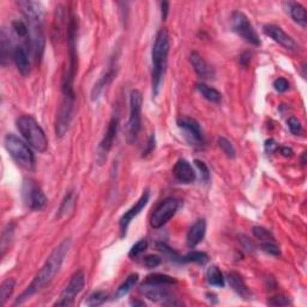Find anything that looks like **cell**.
Instances as JSON below:
<instances>
[{
    "instance_id": "1",
    "label": "cell",
    "mask_w": 307,
    "mask_h": 307,
    "mask_svg": "<svg viewBox=\"0 0 307 307\" xmlns=\"http://www.w3.org/2000/svg\"><path fill=\"white\" fill-rule=\"evenodd\" d=\"M70 240L66 239L63 243H60L58 246L52 251V254L48 256L45 264L42 265V268L39 270V273L36 274L34 280L31 281V283L29 284L23 293H22L18 299L14 302V305H21L24 301H27L28 299H30L32 295L38 293L41 290H43L50 281L54 279V276L59 273V270L63 265L64 259L66 257L68 250H70Z\"/></svg>"
},
{
    "instance_id": "15",
    "label": "cell",
    "mask_w": 307,
    "mask_h": 307,
    "mask_svg": "<svg viewBox=\"0 0 307 307\" xmlns=\"http://www.w3.org/2000/svg\"><path fill=\"white\" fill-rule=\"evenodd\" d=\"M263 31L266 36L272 38L274 41L279 43L284 48L288 50H297L299 48L298 43L295 42V40L292 38L291 35H288L282 28L275 24H265L263 27Z\"/></svg>"
},
{
    "instance_id": "38",
    "label": "cell",
    "mask_w": 307,
    "mask_h": 307,
    "mask_svg": "<svg viewBox=\"0 0 307 307\" xmlns=\"http://www.w3.org/2000/svg\"><path fill=\"white\" fill-rule=\"evenodd\" d=\"M261 248L265 252V254L275 256V257L281 255L280 248L277 247V245L274 243V241H265V243H262Z\"/></svg>"
},
{
    "instance_id": "43",
    "label": "cell",
    "mask_w": 307,
    "mask_h": 307,
    "mask_svg": "<svg viewBox=\"0 0 307 307\" xmlns=\"http://www.w3.org/2000/svg\"><path fill=\"white\" fill-rule=\"evenodd\" d=\"M239 239H240V243H241V245H243V247L245 248V250L248 251V252H254L255 251L256 246H255V244L251 241V239H248V238L245 237V236H240Z\"/></svg>"
},
{
    "instance_id": "32",
    "label": "cell",
    "mask_w": 307,
    "mask_h": 307,
    "mask_svg": "<svg viewBox=\"0 0 307 307\" xmlns=\"http://www.w3.org/2000/svg\"><path fill=\"white\" fill-rule=\"evenodd\" d=\"M107 298H108V295L106 292H103V291L94 292V293L90 294L88 299L85 300V305L86 306H100L107 300Z\"/></svg>"
},
{
    "instance_id": "7",
    "label": "cell",
    "mask_w": 307,
    "mask_h": 307,
    "mask_svg": "<svg viewBox=\"0 0 307 307\" xmlns=\"http://www.w3.org/2000/svg\"><path fill=\"white\" fill-rule=\"evenodd\" d=\"M232 28L233 30L240 36L241 39H244L245 41L251 43L254 46L261 45V40L257 31L255 30L254 25L251 24V22L248 21L247 16L240 11H234L232 13Z\"/></svg>"
},
{
    "instance_id": "40",
    "label": "cell",
    "mask_w": 307,
    "mask_h": 307,
    "mask_svg": "<svg viewBox=\"0 0 307 307\" xmlns=\"http://www.w3.org/2000/svg\"><path fill=\"white\" fill-rule=\"evenodd\" d=\"M194 164H196L197 168L200 169L202 180H203L204 183H208L209 182V178H210V172H209L208 166L205 165L203 161H201V160H194Z\"/></svg>"
},
{
    "instance_id": "42",
    "label": "cell",
    "mask_w": 307,
    "mask_h": 307,
    "mask_svg": "<svg viewBox=\"0 0 307 307\" xmlns=\"http://www.w3.org/2000/svg\"><path fill=\"white\" fill-rule=\"evenodd\" d=\"M72 203H74V200H72V193H68V194H66V197H65L63 203H61V207H60V210H59L60 216L63 214H65V212H66L67 210H70Z\"/></svg>"
},
{
    "instance_id": "41",
    "label": "cell",
    "mask_w": 307,
    "mask_h": 307,
    "mask_svg": "<svg viewBox=\"0 0 307 307\" xmlns=\"http://www.w3.org/2000/svg\"><path fill=\"white\" fill-rule=\"evenodd\" d=\"M274 88H275L276 92L284 93L290 88V83H288L286 78H277L276 81L274 82Z\"/></svg>"
},
{
    "instance_id": "14",
    "label": "cell",
    "mask_w": 307,
    "mask_h": 307,
    "mask_svg": "<svg viewBox=\"0 0 307 307\" xmlns=\"http://www.w3.org/2000/svg\"><path fill=\"white\" fill-rule=\"evenodd\" d=\"M118 125L119 119L117 117H113L110 122H108L103 138L100 142L99 148H97V162H99V165H103L104 161L107 160L108 154H110L112 147H113L115 137H117Z\"/></svg>"
},
{
    "instance_id": "20",
    "label": "cell",
    "mask_w": 307,
    "mask_h": 307,
    "mask_svg": "<svg viewBox=\"0 0 307 307\" xmlns=\"http://www.w3.org/2000/svg\"><path fill=\"white\" fill-rule=\"evenodd\" d=\"M205 232H207V222H205V220L203 219L197 220V221L192 225V227L190 228L189 233H187V238H186L187 246L190 248L196 247L197 245L204 239Z\"/></svg>"
},
{
    "instance_id": "22",
    "label": "cell",
    "mask_w": 307,
    "mask_h": 307,
    "mask_svg": "<svg viewBox=\"0 0 307 307\" xmlns=\"http://www.w3.org/2000/svg\"><path fill=\"white\" fill-rule=\"evenodd\" d=\"M284 9L288 13L291 14V17L293 18L294 22H297L299 25H301L302 28H305L307 25V13L305 7L300 5L297 2H286L283 3Z\"/></svg>"
},
{
    "instance_id": "3",
    "label": "cell",
    "mask_w": 307,
    "mask_h": 307,
    "mask_svg": "<svg viewBox=\"0 0 307 307\" xmlns=\"http://www.w3.org/2000/svg\"><path fill=\"white\" fill-rule=\"evenodd\" d=\"M18 131L27 143L40 153H45L48 148V139L41 126L30 115H22L16 121Z\"/></svg>"
},
{
    "instance_id": "6",
    "label": "cell",
    "mask_w": 307,
    "mask_h": 307,
    "mask_svg": "<svg viewBox=\"0 0 307 307\" xmlns=\"http://www.w3.org/2000/svg\"><path fill=\"white\" fill-rule=\"evenodd\" d=\"M22 198L24 204L32 211H41L47 205V197L35 180L25 178L22 185Z\"/></svg>"
},
{
    "instance_id": "28",
    "label": "cell",
    "mask_w": 307,
    "mask_h": 307,
    "mask_svg": "<svg viewBox=\"0 0 307 307\" xmlns=\"http://www.w3.org/2000/svg\"><path fill=\"white\" fill-rule=\"evenodd\" d=\"M209 262V256L205 254V252H200V251H192L189 252L186 256L183 257V264L185 263H197V264L204 265Z\"/></svg>"
},
{
    "instance_id": "35",
    "label": "cell",
    "mask_w": 307,
    "mask_h": 307,
    "mask_svg": "<svg viewBox=\"0 0 307 307\" xmlns=\"http://www.w3.org/2000/svg\"><path fill=\"white\" fill-rule=\"evenodd\" d=\"M148 248V241L146 239H142L133 245L131 247V250L129 252V257L130 258H136L138 257L139 255H142L144 251Z\"/></svg>"
},
{
    "instance_id": "8",
    "label": "cell",
    "mask_w": 307,
    "mask_h": 307,
    "mask_svg": "<svg viewBox=\"0 0 307 307\" xmlns=\"http://www.w3.org/2000/svg\"><path fill=\"white\" fill-rule=\"evenodd\" d=\"M179 201L175 198H166L157 205L150 218V226L154 229H160L176 214L179 209Z\"/></svg>"
},
{
    "instance_id": "13",
    "label": "cell",
    "mask_w": 307,
    "mask_h": 307,
    "mask_svg": "<svg viewBox=\"0 0 307 307\" xmlns=\"http://www.w3.org/2000/svg\"><path fill=\"white\" fill-rule=\"evenodd\" d=\"M178 126L184 133V137L191 146H203L204 138L200 122L196 119L190 117H180L178 119Z\"/></svg>"
},
{
    "instance_id": "4",
    "label": "cell",
    "mask_w": 307,
    "mask_h": 307,
    "mask_svg": "<svg viewBox=\"0 0 307 307\" xmlns=\"http://www.w3.org/2000/svg\"><path fill=\"white\" fill-rule=\"evenodd\" d=\"M4 144L7 153L13 158V161L25 171H32L35 167V156L27 144L12 133L6 135Z\"/></svg>"
},
{
    "instance_id": "27",
    "label": "cell",
    "mask_w": 307,
    "mask_h": 307,
    "mask_svg": "<svg viewBox=\"0 0 307 307\" xmlns=\"http://www.w3.org/2000/svg\"><path fill=\"white\" fill-rule=\"evenodd\" d=\"M207 281L208 283L212 287L222 288L225 287V279H223V274L221 270L219 269V266L211 265L207 272Z\"/></svg>"
},
{
    "instance_id": "48",
    "label": "cell",
    "mask_w": 307,
    "mask_h": 307,
    "mask_svg": "<svg viewBox=\"0 0 307 307\" xmlns=\"http://www.w3.org/2000/svg\"><path fill=\"white\" fill-rule=\"evenodd\" d=\"M251 59V54L250 53H244L243 56L240 57V64L243 65V66H247L248 61Z\"/></svg>"
},
{
    "instance_id": "29",
    "label": "cell",
    "mask_w": 307,
    "mask_h": 307,
    "mask_svg": "<svg viewBox=\"0 0 307 307\" xmlns=\"http://www.w3.org/2000/svg\"><path fill=\"white\" fill-rule=\"evenodd\" d=\"M14 286H16V281L13 279H7L2 283V287H0V298H2L3 304H5L11 295H12Z\"/></svg>"
},
{
    "instance_id": "11",
    "label": "cell",
    "mask_w": 307,
    "mask_h": 307,
    "mask_svg": "<svg viewBox=\"0 0 307 307\" xmlns=\"http://www.w3.org/2000/svg\"><path fill=\"white\" fill-rule=\"evenodd\" d=\"M75 101L76 97L63 96L56 120V133L58 137H64L65 133L67 132L68 126H70L72 118H74Z\"/></svg>"
},
{
    "instance_id": "18",
    "label": "cell",
    "mask_w": 307,
    "mask_h": 307,
    "mask_svg": "<svg viewBox=\"0 0 307 307\" xmlns=\"http://www.w3.org/2000/svg\"><path fill=\"white\" fill-rule=\"evenodd\" d=\"M12 58L16 65L18 72L22 76H28L30 74V59H29V50L27 46H16L13 47Z\"/></svg>"
},
{
    "instance_id": "39",
    "label": "cell",
    "mask_w": 307,
    "mask_h": 307,
    "mask_svg": "<svg viewBox=\"0 0 307 307\" xmlns=\"http://www.w3.org/2000/svg\"><path fill=\"white\" fill-rule=\"evenodd\" d=\"M161 262H162V259H161V257H158L157 255H149V256H147V257L143 258L144 265L149 269L157 268V266L161 264Z\"/></svg>"
},
{
    "instance_id": "31",
    "label": "cell",
    "mask_w": 307,
    "mask_h": 307,
    "mask_svg": "<svg viewBox=\"0 0 307 307\" xmlns=\"http://www.w3.org/2000/svg\"><path fill=\"white\" fill-rule=\"evenodd\" d=\"M146 281L158 284H167V286H173V284L176 283V280L174 277L164 275V274H151V275L147 276Z\"/></svg>"
},
{
    "instance_id": "45",
    "label": "cell",
    "mask_w": 307,
    "mask_h": 307,
    "mask_svg": "<svg viewBox=\"0 0 307 307\" xmlns=\"http://www.w3.org/2000/svg\"><path fill=\"white\" fill-rule=\"evenodd\" d=\"M155 144H156V140H155V136L151 135L149 140H148V144H147V149L143 151V156H147V155H149L153 153L155 150Z\"/></svg>"
},
{
    "instance_id": "10",
    "label": "cell",
    "mask_w": 307,
    "mask_h": 307,
    "mask_svg": "<svg viewBox=\"0 0 307 307\" xmlns=\"http://www.w3.org/2000/svg\"><path fill=\"white\" fill-rule=\"evenodd\" d=\"M168 287L169 286H167V284H158L144 281V282L140 284L139 291L144 297H147L148 299H150V300L155 302H161V304L165 305H175L174 295L172 294V292L169 291Z\"/></svg>"
},
{
    "instance_id": "33",
    "label": "cell",
    "mask_w": 307,
    "mask_h": 307,
    "mask_svg": "<svg viewBox=\"0 0 307 307\" xmlns=\"http://www.w3.org/2000/svg\"><path fill=\"white\" fill-rule=\"evenodd\" d=\"M218 143H219V147L221 148L223 153L226 154L227 157L236 158L237 151H236V148L233 147V144L230 143V140L225 138V137H220V138L218 139Z\"/></svg>"
},
{
    "instance_id": "25",
    "label": "cell",
    "mask_w": 307,
    "mask_h": 307,
    "mask_svg": "<svg viewBox=\"0 0 307 307\" xmlns=\"http://www.w3.org/2000/svg\"><path fill=\"white\" fill-rule=\"evenodd\" d=\"M197 90L205 100L209 101V102L220 103L222 101V94L215 88H211V86L205 84V83H198Z\"/></svg>"
},
{
    "instance_id": "16",
    "label": "cell",
    "mask_w": 307,
    "mask_h": 307,
    "mask_svg": "<svg viewBox=\"0 0 307 307\" xmlns=\"http://www.w3.org/2000/svg\"><path fill=\"white\" fill-rule=\"evenodd\" d=\"M149 198H150L149 190H146L142 193V196L139 197V200L137 201V203L133 205L132 208H130L129 210L121 216V219H120V230H121V236L122 237H124L126 234V230H128L130 223H131L132 220L135 219L136 216H138L140 214V211H142L143 209L147 207L148 202H149Z\"/></svg>"
},
{
    "instance_id": "47",
    "label": "cell",
    "mask_w": 307,
    "mask_h": 307,
    "mask_svg": "<svg viewBox=\"0 0 307 307\" xmlns=\"http://www.w3.org/2000/svg\"><path fill=\"white\" fill-rule=\"evenodd\" d=\"M281 154H282L284 157H292L294 155V151L292 150L291 148L283 147V148H281Z\"/></svg>"
},
{
    "instance_id": "2",
    "label": "cell",
    "mask_w": 307,
    "mask_h": 307,
    "mask_svg": "<svg viewBox=\"0 0 307 307\" xmlns=\"http://www.w3.org/2000/svg\"><path fill=\"white\" fill-rule=\"evenodd\" d=\"M171 43H169V35L166 29H161L156 34L155 42L151 50V60H153V94L156 96L160 93L164 76L167 66V59Z\"/></svg>"
},
{
    "instance_id": "9",
    "label": "cell",
    "mask_w": 307,
    "mask_h": 307,
    "mask_svg": "<svg viewBox=\"0 0 307 307\" xmlns=\"http://www.w3.org/2000/svg\"><path fill=\"white\" fill-rule=\"evenodd\" d=\"M85 286V275L82 270L75 273L68 281L66 287L61 292L59 300H58L54 306H71L74 305L75 299L77 295L83 291Z\"/></svg>"
},
{
    "instance_id": "36",
    "label": "cell",
    "mask_w": 307,
    "mask_h": 307,
    "mask_svg": "<svg viewBox=\"0 0 307 307\" xmlns=\"http://www.w3.org/2000/svg\"><path fill=\"white\" fill-rule=\"evenodd\" d=\"M291 304L292 301L290 297H287V295H283V294L275 295V297L270 298L268 301V305L270 306H288Z\"/></svg>"
},
{
    "instance_id": "37",
    "label": "cell",
    "mask_w": 307,
    "mask_h": 307,
    "mask_svg": "<svg viewBox=\"0 0 307 307\" xmlns=\"http://www.w3.org/2000/svg\"><path fill=\"white\" fill-rule=\"evenodd\" d=\"M287 124H288V128H290V130H291V132L293 133V135H295V136L301 135L302 125H301L300 120H299L297 117H291L290 119H288Z\"/></svg>"
},
{
    "instance_id": "44",
    "label": "cell",
    "mask_w": 307,
    "mask_h": 307,
    "mask_svg": "<svg viewBox=\"0 0 307 307\" xmlns=\"http://www.w3.org/2000/svg\"><path fill=\"white\" fill-rule=\"evenodd\" d=\"M277 149H279V144H277V142L275 139L270 138V139L266 140V142H265V151H266V153L274 154V153H276Z\"/></svg>"
},
{
    "instance_id": "34",
    "label": "cell",
    "mask_w": 307,
    "mask_h": 307,
    "mask_svg": "<svg viewBox=\"0 0 307 307\" xmlns=\"http://www.w3.org/2000/svg\"><path fill=\"white\" fill-rule=\"evenodd\" d=\"M252 233H254V236L257 238L258 240H261L262 243H265V241H275V238L270 232L269 229L264 228V227H254L252 228Z\"/></svg>"
},
{
    "instance_id": "17",
    "label": "cell",
    "mask_w": 307,
    "mask_h": 307,
    "mask_svg": "<svg viewBox=\"0 0 307 307\" xmlns=\"http://www.w3.org/2000/svg\"><path fill=\"white\" fill-rule=\"evenodd\" d=\"M190 61L196 71V74L203 79H212L215 77V70L210 64L201 56L200 53L193 50L190 54Z\"/></svg>"
},
{
    "instance_id": "21",
    "label": "cell",
    "mask_w": 307,
    "mask_h": 307,
    "mask_svg": "<svg viewBox=\"0 0 307 307\" xmlns=\"http://www.w3.org/2000/svg\"><path fill=\"white\" fill-rule=\"evenodd\" d=\"M227 280H228V283L232 290L236 292V293L241 297L243 299H250L251 293L248 291V288L245 283L243 276L240 274L236 272H230L228 275H227Z\"/></svg>"
},
{
    "instance_id": "46",
    "label": "cell",
    "mask_w": 307,
    "mask_h": 307,
    "mask_svg": "<svg viewBox=\"0 0 307 307\" xmlns=\"http://www.w3.org/2000/svg\"><path fill=\"white\" fill-rule=\"evenodd\" d=\"M168 11H169V3L164 2L161 4V13H162V20H166L168 16Z\"/></svg>"
},
{
    "instance_id": "30",
    "label": "cell",
    "mask_w": 307,
    "mask_h": 307,
    "mask_svg": "<svg viewBox=\"0 0 307 307\" xmlns=\"http://www.w3.org/2000/svg\"><path fill=\"white\" fill-rule=\"evenodd\" d=\"M157 250L162 252L166 257H167L169 261L174 262V263H180V264H183V257L180 256L178 252H175L173 248H171L167 245L164 244V243H158L157 244Z\"/></svg>"
},
{
    "instance_id": "24",
    "label": "cell",
    "mask_w": 307,
    "mask_h": 307,
    "mask_svg": "<svg viewBox=\"0 0 307 307\" xmlns=\"http://www.w3.org/2000/svg\"><path fill=\"white\" fill-rule=\"evenodd\" d=\"M12 43H11L10 36L7 35L5 29H3L0 34V60H2L3 66H6L7 61L10 59V54L13 53Z\"/></svg>"
},
{
    "instance_id": "26",
    "label": "cell",
    "mask_w": 307,
    "mask_h": 307,
    "mask_svg": "<svg viewBox=\"0 0 307 307\" xmlns=\"http://www.w3.org/2000/svg\"><path fill=\"white\" fill-rule=\"evenodd\" d=\"M138 279H139L138 274H131V275H129L128 279H126L124 282L119 286L117 292H115L114 299H121L124 298L125 295H128L130 292L136 287V284L138 283Z\"/></svg>"
},
{
    "instance_id": "19",
    "label": "cell",
    "mask_w": 307,
    "mask_h": 307,
    "mask_svg": "<svg viewBox=\"0 0 307 307\" xmlns=\"http://www.w3.org/2000/svg\"><path fill=\"white\" fill-rule=\"evenodd\" d=\"M173 175L182 184H191L196 180V173L186 160H179L173 167Z\"/></svg>"
},
{
    "instance_id": "23",
    "label": "cell",
    "mask_w": 307,
    "mask_h": 307,
    "mask_svg": "<svg viewBox=\"0 0 307 307\" xmlns=\"http://www.w3.org/2000/svg\"><path fill=\"white\" fill-rule=\"evenodd\" d=\"M115 77V70L114 67H111L106 74H104L102 77H101L99 81L95 83L94 88L92 90V100L96 101L99 100V97L101 96V94L104 90V88H107V85L113 81V78Z\"/></svg>"
},
{
    "instance_id": "5",
    "label": "cell",
    "mask_w": 307,
    "mask_h": 307,
    "mask_svg": "<svg viewBox=\"0 0 307 307\" xmlns=\"http://www.w3.org/2000/svg\"><path fill=\"white\" fill-rule=\"evenodd\" d=\"M142 103L143 97L139 90H132L130 94V118L126 129V138L129 144L135 143L142 129Z\"/></svg>"
},
{
    "instance_id": "12",
    "label": "cell",
    "mask_w": 307,
    "mask_h": 307,
    "mask_svg": "<svg viewBox=\"0 0 307 307\" xmlns=\"http://www.w3.org/2000/svg\"><path fill=\"white\" fill-rule=\"evenodd\" d=\"M21 12L27 20L29 28H42L45 11L40 3L31 2V0H22L17 3Z\"/></svg>"
}]
</instances>
